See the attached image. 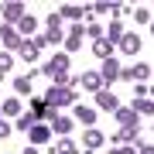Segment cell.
I'll return each mask as SVG.
<instances>
[{"label":"cell","mask_w":154,"mask_h":154,"mask_svg":"<svg viewBox=\"0 0 154 154\" xmlns=\"http://www.w3.org/2000/svg\"><path fill=\"white\" fill-rule=\"evenodd\" d=\"M69 65H72L69 55H55L48 65H45V75H48L55 86H65V82H69Z\"/></svg>","instance_id":"cell-1"},{"label":"cell","mask_w":154,"mask_h":154,"mask_svg":"<svg viewBox=\"0 0 154 154\" xmlns=\"http://www.w3.org/2000/svg\"><path fill=\"white\" fill-rule=\"evenodd\" d=\"M45 103L55 106V110H58V106H72V103H75V93H72V89H65V86H51L48 96H45Z\"/></svg>","instance_id":"cell-2"},{"label":"cell","mask_w":154,"mask_h":154,"mask_svg":"<svg viewBox=\"0 0 154 154\" xmlns=\"http://www.w3.org/2000/svg\"><path fill=\"white\" fill-rule=\"evenodd\" d=\"M120 75H123V79H130V82H144V79L151 75V65H144V62H140V65H130V69H120Z\"/></svg>","instance_id":"cell-3"},{"label":"cell","mask_w":154,"mask_h":154,"mask_svg":"<svg viewBox=\"0 0 154 154\" xmlns=\"http://www.w3.org/2000/svg\"><path fill=\"white\" fill-rule=\"evenodd\" d=\"M99 79H103V82H113V79H120V65H116L113 58H103V69H99Z\"/></svg>","instance_id":"cell-4"},{"label":"cell","mask_w":154,"mask_h":154,"mask_svg":"<svg viewBox=\"0 0 154 154\" xmlns=\"http://www.w3.org/2000/svg\"><path fill=\"white\" fill-rule=\"evenodd\" d=\"M96 103H99V110H120V103H116V96L110 93V89H99V93H96Z\"/></svg>","instance_id":"cell-5"},{"label":"cell","mask_w":154,"mask_h":154,"mask_svg":"<svg viewBox=\"0 0 154 154\" xmlns=\"http://www.w3.org/2000/svg\"><path fill=\"white\" fill-rule=\"evenodd\" d=\"M75 86H82V89H103V79H99V72H86V75H79V82Z\"/></svg>","instance_id":"cell-6"},{"label":"cell","mask_w":154,"mask_h":154,"mask_svg":"<svg viewBox=\"0 0 154 154\" xmlns=\"http://www.w3.org/2000/svg\"><path fill=\"white\" fill-rule=\"evenodd\" d=\"M28 137H31V144H45V140L51 137V130H48L45 123H34L31 130H28Z\"/></svg>","instance_id":"cell-7"},{"label":"cell","mask_w":154,"mask_h":154,"mask_svg":"<svg viewBox=\"0 0 154 154\" xmlns=\"http://www.w3.org/2000/svg\"><path fill=\"white\" fill-rule=\"evenodd\" d=\"M24 14H28V11H24V4H4V17H7L11 24H17Z\"/></svg>","instance_id":"cell-8"},{"label":"cell","mask_w":154,"mask_h":154,"mask_svg":"<svg viewBox=\"0 0 154 154\" xmlns=\"http://www.w3.org/2000/svg\"><path fill=\"white\" fill-rule=\"evenodd\" d=\"M0 41H4L7 48H21V34L14 28H0Z\"/></svg>","instance_id":"cell-9"},{"label":"cell","mask_w":154,"mask_h":154,"mask_svg":"<svg viewBox=\"0 0 154 154\" xmlns=\"http://www.w3.org/2000/svg\"><path fill=\"white\" fill-rule=\"evenodd\" d=\"M120 48L127 51V55H137V48H140V38H137V34H123V38H120Z\"/></svg>","instance_id":"cell-10"},{"label":"cell","mask_w":154,"mask_h":154,"mask_svg":"<svg viewBox=\"0 0 154 154\" xmlns=\"http://www.w3.org/2000/svg\"><path fill=\"white\" fill-rule=\"evenodd\" d=\"M79 41H82V24H75V28L69 31V38H65V48H69V51L82 48V45H79Z\"/></svg>","instance_id":"cell-11"},{"label":"cell","mask_w":154,"mask_h":154,"mask_svg":"<svg viewBox=\"0 0 154 154\" xmlns=\"http://www.w3.org/2000/svg\"><path fill=\"white\" fill-rule=\"evenodd\" d=\"M93 51H96V55H99V58H113V45H110V41H106V34H103V38H99V41L93 45Z\"/></svg>","instance_id":"cell-12"},{"label":"cell","mask_w":154,"mask_h":154,"mask_svg":"<svg viewBox=\"0 0 154 154\" xmlns=\"http://www.w3.org/2000/svg\"><path fill=\"white\" fill-rule=\"evenodd\" d=\"M48 38H51V41H58V38H62V17H58V14H51V17H48Z\"/></svg>","instance_id":"cell-13"},{"label":"cell","mask_w":154,"mask_h":154,"mask_svg":"<svg viewBox=\"0 0 154 154\" xmlns=\"http://www.w3.org/2000/svg\"><path fill=\"white\" fill-rule=\"evenodd\" d=\"M113 113L123 127H137V110H113Z\"/></svg>","instance_id":"cell-14"},{"label":"cell","mask_w":154,"mask_h":154,"mask_svg":"<svg viewBox=\"0 0 154 154\" xmlns=\"http://www.w3.org/2000/svg\"><path fill=\"white\" fill-rule=\"evenodd\" d=\"M58 17H72V21H79V17H86V11H82V7H75V4H65V7L58 11Z\"/></svg>","instance_id":"cell-15"},{"label":"cell","mask_w":154,"mask_h":154,"mask_svg":"<svg viewBox=\"0 0 154 154\" xmlns=\"http://www.w3.org/2000/svg\"><path fill=\"white\" fill-rule=\"evenodd\" d=\"M17 51H21V58H24V62H34V58H38V48H34V41H21V48H17Z\"/></svg>","instance_id":"cell-16"},{"label":"cell","mask_w":154,"mask_h":154,"mask_svg":"<svg viewBox=\"0 0 154 154\" xmlns=\"http://www.w3.org/2000/svg\"><path fill=\"white\" fill-rule=\"evenodd\" d=\"M34 123H38V116H34V113H24L21 120H17V130H24V134H28V130H31Z\"/></svg>","instance_id":"cell-17"},{"label":"cell","mask_w":154,"mask_h":154,"mask_svg":"<svg viewBox=\"0 0 154 154\" xmlns=\"http://www.w3.org/2000/svg\"><path fill=\"white\" fill-rule=\"evenodd\" d=\"M99 144H103V134L89 127V130H86V147H99Z\"/></svg>","instance_id":"cell-18"},{"label":"cell","mask_w":154,"mask_h":154,"mask_svg":"<svg viewBox=\"0 0 154 154\" xmlns=\"http://www.w3.org/2000/svg\"><path fill=\"white\" fill-rule=\"evenodd\" d=\"M134 110H140V113H154V103H151V96H144V99H134Z\"/></svg>","instance_id":"cell-19"},{"label":"cell","mask_w":154,"mask_h":154,"mask_svg":"<svg viewBox=\"0 0 154 154\" xmlns=\"http://www.w3.org/2000/svg\"><path fill=\"white\" fill-rule=\"evenodd\" d=\"M75 116H79L82 123H93V120H96V110H86V106H75Z\"/></svg>","instance_id":"cell-20"},{"label":"cell","mask_w":154,"mask_h":154,"mask_svg":"<svg viewBox=\"0 0 154 154\" xmlns=\"http://www.w3.org/2000/svg\"><path fill=\"white\" fill-rule=\"evenodd\" d=\"M120 38H123V28H120V21H110V38H106V41L113 45V41H120Z\"/></svg>","instance_id":"cell-21"},{"label":"cell","mask_w":154,"mask_h":154,"mask_svg":"<svg viewBox=\"0 0 154 154\" xmlns=\"http://www.w3.org/2000/svg\"><path fill=\"white\" fill-rule=\"evenodd\" d=\"M14 89H17V93H21V96H24V93H31V79H28V75L14 79Z\"/></svg>","instance_id":"cell-22"},{"label":"cell","mask_w":154,"mask_h":154,"mask_svg":"<svg viewBox=\"0 0 154 154\" xmlns=\"http://www.w3.org/2000/svg\"><path fill=\"white\" fill-rule=\"evenodd\" d=\"M0 110L11 113V116H17V113H21V103H17V99H4V106H0Z\"/></svg>","instance_id":"cell-23"},{"label":"cell","mask_w":154,"mask_h":154,"mask_svg":"<svg viewBox=\"0 0 154 154\" xmlns=\"http://www.w3.org/2000/svg\"><path fill=\"white\" fill-rule=\"evenodd\" d=\"M17 24H21V31H24V34H31V31H34V24H38V21H34L31 14H24V17H21Z\"/></svg>","instance_id":"cell-24"},{"label":"cell","mask_w":154,"mask_h":154,"mask_svg":"<svg viewBox=\"0 0 154 154\" xmlns=\"http://www.w3.org/2000/svg\"><path fill=\"white\" fill-rule=\"evenodd\" d=\"M51 127H55L58 134H69V130H72V120H69V116H58V120L51 123Z\"/></svg>","instance_id":"cell-25"},{"label":"cell","mask_w":154,"mask_h":154,"mask_svg":"<svg viewBox=\"0 0 154 154\" xmlns=\"http://www.w3.org/2000/svg\"><path fill=\"white\" fill-rule=\"evenodd\" d=\"M134 137H137V127H123V130L116 134L113 140H134Z\"/></svg>","instance_id":"cell-26"},{"label":"cell","mask_w":154,"mask_h":154,"mask_svg":"<svg viewBox=\"0 0 154 154\" xmlns=\"http://www.w3.org/2000/svg\"><path fill=\"white\" fill-rule=\"evenodd\" d=\"M11 65H14V58L7 55V51H0V72H7V69H11Z\"/></svg>","instance_id":"cell-27"},{"label":"cell","mask_w":154,"mask_h":154,"mask_svg":"<svg viewBox=\"0 0 154 154\" xmlns=\"http://www.w3.org/2000/svg\"><path fill=\"white\" fill-rule=\"evenodd\" d=\"M58 154H75V144H72V140H62L58 144Z\"/></svg>","instance_id":"cell-28"},{"label":"cell","mask_w":154,"mask_h":154,"mask_svg":"<svg viewBox=\"0 0 154 154\" xmlns=\"http://www.w3.org/2000/svg\"><path fill=\"white\" fill-rule=\"evenodd\" d=\"M86 31H89V38H96V41H99V38H103V28H99V24H89V28H86Z\"/></svg>","instance_id":"cell-29"},{"label":"cell","mask_w":154,"mask_h":154,"mask_svg":"<svg viewBox=\"0 0 154 154\" xmlns=\"http://www.w3.org/2000/svg\"><path fill=\"white\" fill-rule=\"evenodd\" d=\"M137 21H140V24H151V11H147V7H140V11H137Z\"/></svg>","instance_id":"cell-30"},{"label":"cell","mask_w":154,"mask_h":154,"mask_svg":"<svg viewBox=\"0 0 154 154\" xmlns=\"http://www.w3.org/2000/svg\"><path fill=\"white\" fill-rule=\"evenodd\" d=\"M45 45H51V38H48V34H41V38H34V48H38V51L45 48Z\"/></svg>","instance_id":"cell-31"},{"label":"cell","mask_w":154,"mask_h":154,"mask_svg":"<svg viewBox=\"0 0 154 154\" xmlns=\"http://www.w3.org/2000/svg\"><path fill=\"white\" fill-rule=\"evenodd\" d=\"M7 134H11V123H4V120H0V140H4Z\"/></svg>","instance_id":"cell-32"},{"label":"cell","mask_w":154,"mask_h":154,"mask_svg":"<svg viewBox=\"0 0 154 154\" xmlns=\"http://www.w3.org/2000/svg\"><path fill=\"white\" fill-rule=\"evenodd\" d=\"M110 154H137V151H130V147H116V151H110Z\"/></svg>","instance_id":"cell-33"},{"label":"cell","mask_w":154,"mask_h":154,"mask_svg":"<svg viewBox=\"0 0 154 154\" xmlns=\"http://www.w3.org/2000/svg\"><path fill=\"white\" fill-rule=\"evenodd\" d=\"M140 154H154V147L151 144H140Z\"/></svg>","instance_id":"cell-34"},{"label":"cell","mask_w":154,"mask_h":154,"mask_svg":"<svg viewBox=\"0 0 154 154\" xmlns=\"http://www.w3.org/2000/svg\"><path fill=\"white\" fill-rule=\"evenodd\" d=\"M21 154H38V151H34V147H28V151H21Z\"/></svg>","instance_id":"cell-35"}]
</instances>
